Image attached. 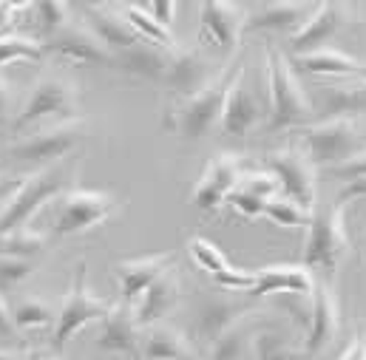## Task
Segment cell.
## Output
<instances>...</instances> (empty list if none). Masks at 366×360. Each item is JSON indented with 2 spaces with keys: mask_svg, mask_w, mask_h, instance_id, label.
Instances as JSON below:
<instances>
[{
  "mask_svg": "<svg viewBox=\"0 0 366 360\" xmlns=\"http://www.w3.org/2000/svg\"><path fill=\"white\" fill-rule=\"evenodd\" d=\"M66 174L60 168L37 171L29 179H23V187L0 207V236H11L20 230H29V221L57 196L66 190Z\"/></svg>",
  "mask_w": 366,
  "mask_h": 360,
  "instance_id": "obj_7",
  "label": "cell"
},
{
  "mask_svg": "<svg viewBox=\"0 0 366 360\" xmlns=\"http://www.w3.org/2000/svg\"><path fill=\"white\" fill-rule=\"evenodd\" d=\"M216 74L219 71H213L210 60L202 51H182V49H177L171 54V63H168V71H165L162 86L171 91L174 96L190 99L193 94L207 89L216 80Z\"/></svg>",
  "mask_w": 366,
  "mask_h": 360,
  "instance_id": "obj_21",
  "label": "cell"
},
{
  "mask_svg": "<svg viewBox=\"0 0 366 360\" xmlns=\"http://www.w3.org/2000/svg\"><path fill=\"white\" fill-rule=\"evenodd\" d=\"M137 360H196V346L179 329L168 324H157L142 332Z\"/></svg>",
  "mask_w": 366,
  "mask_h": 360,
  "instance_id": "obj_27",
  "label": "cell"
},
{
  "mask_svg": "<svg viewBox=\"0 0 366 360\" xmlns=\"http://www.w3.org/2000/svg\"><path fill=\"white\" fill-rule=\"evenodd\" d=\"M17 326H14V315H11V306L6 304L3 292H0V338H14Z\"/></svg>",
  "mask_w": 366,
  "mask_h": 360,
  "instance_id": "obj_42",
  "label": "cell"
},
{
  "mask_svg": "<svg viewBox=\"0 0 366 360\" xmlns=\"http://www.w3.org/2000/svg\"><path fill=\"white\" fill-rule=\"evenodd\" d=\"M253 315H256L253 298H227V295L204 298L193 315L190 335L199 346L210 349L224 332H230L233 326H239L242 321H247Z\"/></svg>",
  "mask_w": 366,
  "mask_h": 360,
  "instance_id": "obj_12",
  "label": "cell"
},
{
  "mask_svg": "<svg viewBox=\"0 0 366 360\" xmlns=\"http://www.w3.org/2000/svg\"><path fill=\"white\" fill-rule=\"evenodd\" d=\"M264 171L273 174L281 196H287L290 201L301 204L310 213L318 207V171L301 148L287 145V148L270 151L264 156Z\"/></svg>",
  "mask_w": 366,
  "mask_h": 360,
  "instance_id": "obj_10",
  "label": "cell"
},
{
  "mask_svg": "<svg viewBox=\"0 0 366 360\" xmlns=\"http://www.w3.org/2000/svg\"><path fill=\"white\" fill-rule=\"evenodd\" d=\"M83 139H86L83 119L46 125V128L6 145V156L20 165H49V162H60L63 156H69Z\"/></svg>",
  "mask_w": 366,
  "mask_h": 360,
  "instance_id": "obj_9",
  "label": "cell"
},
{
  "mask_svg": "<svg viewBox=\"0 0 366 360\" xmlns=\"http://www.w3.org/2000/svg\"><path fill=\"white\" fill-rule=\"evenodd\" d=\"M9 111H11V86L0 80V125L6 122Z\"/></svg>",
  "mask_w": 366,
  "mask_h": 360,
  "instance_id": "obj_45",
  "label": "cell"
},
{
  "mask_svg": "<svg viewBox=\"0 0 366 360\" xmlns=\"http://www.w3.org/2000/svg\"><path fill=\"white\" fill-rule=\"evenodd\" d=\"M366 196V179H355V181H347V187L338 193V201H352V199H364Z\"/></svg>",
  "mask_w": 366,
  "mask_h": 360,
  "instance_id": "obj_43",
  "label": "cell"
},
{
  "mask_svg": "<svg viewBox=\"0 0 366 360\" xmlns=\"http://www.w3.org/2000/svg\"><path fill=\"white\" fill-rule=\"evenodd\" d=\"M11 315H14V326L17 329H40V326H49L51 321H57V312L46 301H40L34 295L20 298L11 306Z\"/></svg>",
  "mask_w": 366,
  "mask_h": 360,
  "instance_id": "obj_35",
  "label": "cell"
},
{
  "mask_svg": "<svg viewBox=\"0 0 366 360\" xmlns=\"http://www.w3.org/2000/svg\"><path fill=\"white\" fill-rule=\"evenodd\" d=\"M318 3H259L247 9L244 31L247 34H287L292 37L312 14Z\"/></svg>",
  "mask_w": 366,
  "mask_h": 360,
  "instance_id": "obj_17",
  "label": "cell"
},
{
  "mask_svg": "<svg viewBox=\"0 0 366 360\" xmlns=\"http://www.w3.org/2000/svg\"><path fill=\"white\" fill-rule=\"evenodd\" d=\"M46 54L71 66H114V54L99 43L89 26H69L57 37L43 43Z\"/></svg>",
  "mask_w": 366,
  "mask_h": 360,
  "instance_id": "obj_16",
  "label": "cell"
},
{
  "mask_svg": "<svg viewBox=\"0 0 366 360\" xmlns=\"http://www.w3.org/2000/svg\"><path fill=\"white\" fill-rule=\"evenodd\" d=\"M338 360H366V329L364 326L355 332V338L350 341V346L341 352V358Z\"/></svg>",
  "mask_w": 366,
  "mask_h": 360,
  "instance_id": "obj_41",
  "label": "cell"
},
{
  "mask_svg": "<svg viewBox=\"0 0 366 360\" xmlns=\"http://www.w3.org/2000/svg\"><path fill=\"white\" fill-rule=\"evenodd\" d=\"M23 187V179H0V207Z\"/></svg>",
  "mask_w": 366,
  "mask_h": 360,
  "instance_id": "obj_46",
  "label": "cell"
},
{
  "mask_svg": "<svg viewBox=\"0 0 366 360\" xmlns=\"http://www.w3.org/2000/svg\"><path fill=\"white\" fill-rule=\"evenodd\" d=\"M250 360H310V355L304 352V346H295L281 326L264 324L256 329Z\"/></svg>",
  "mask_w": 366,
  "mask_h": 360,
  "instance_id": "obj_29",
  "label": "cell"
},
{
  "mask_svg": "<svg viewBox=\"0 0 366 360\" xmlns=\"http://www.w3.org/2000/svg\"><path fill=\"white\" fill-rule=\"evenodd\" d=\"M347 201H332V204H321L312 210L310 216V227H307V241H304V256L301 264L312 272H324V275H335L341 267L344 256L350 253V233H347Z\"/></svg>",
  "mask_w": 366,
  "mask_h": 360,
  "instance_id": "obj_3",
  "label": "cell"
},
{
  "mask_svg": "<svg viewBox=\"0 0 366 360\" xmlns=\"http://www.w3.org/2000/svg\"><path fill=\"white\" fill-rule=\"evenodd\" d=\"M43 360H63V358H43Z\"/></svg>",
  "mask_w": 366,
  "mask_h": 360,
  "instance_id": "obj_48",
  "label": "cell"
},
{
  "mask_svg": "<svg viewBox=\"0 0 366 360\" xmlns=\"http://www.w3.org/2000/svg\"><path fill=\"white\" fill-rule=\"evenodd\" d=\"M142 9H145L159 26H165V29H171V23H174V17H177V3H171V0H151V3H142Z\"/></svg>",
  "mask_w": 366,
  "mask_h": 360,
  "instance_id": "obj_40",
  "label": "cell"
},
{
  "mask_svg": "<svg viewBox=\"0 0 366 360\" xmlns=\"http://www.w3.org/2000/svg\"><path fill=\"white\" fill-rule=\"evenodd\" d=\"M341 332V301L332 284L318 281L315 284V295H312V309H310V324H307V335H304V352L310 358L321 355L324 349H330L335 344Z\"/></svg>",
  "mask_w": 366,
  "mask_h": 360,
  "instance_id": "obj_15",
  "label": "cell"
},
{
  "mask_svg": "<svg viewBox=\"0 0 366 360\" xmlns=\"http://www.w3.org/2000/svg\"><path fill=\"white\" fill-rule=\"evenodd\" d=\"M179 301H182V278H179V272L171 267V270L162 272L148 286V292L137 301L134 312H137L139 326L148 329V326L165 324V318L179 306Z\"/></svg>",
  "mask_w": 366,
  "mask_h": 360,
  "instance_id": "obj_25",
  "label": "cell"
},
{
  "mask_svg": "<svg viewBox=\"0 0 366 360\" xmlns=\"http://www.w3.org/2000/svg\"><path fill=\"white\" fill-rule=\"evenodd\" d=\"M295 74H307V77H324V80H361L366 77V63L341 51V49H318L310 51L304 57H290Z\"/></svg>",
  "mask_w": 366,
  "mask_h": 360,
  "instance_id": "obj_22",
  "label": "cell"
},
{
  "mask_svg": "<svg viewBox=\"0 0 366 360\" xmlns=\"http://www.w3.org/2000/svg\"><path fill=\"white\" fill-rule=\"evenodd\" d=\"M171 54L174 51H165L159 46H151V43H139L122 54H114V69L131 74V77H139V80H148V83H159L165 80V71H168V63H171Z\"/></svg>",
  "mask_w": 366,
  "mask_h": 360,
  "instance_id": "obj_28",
  "label": "cell"
},
{
  "mask_svg": "<svg viewBox=\"0 0 366 360\" xmlns=\"http://www.w3.org/2000/svg\"><path fill=\"white\" fill-rule=\"evenodd\" d=\"M26 11L31 14V23H34V29L46 37V40H51V37H57L60 31H66L71 23V6L69 3H57V0H43V3H26Z\"/></svg>",
  "mask_w": 366,
  "mask_h": 360,
  "instance_id": "obj_32",
  "label": "cell"
},
{
  "mask_svg": "<svg viewBox=\"0 0 366 360\" xmlns=\"http://www.w3.org/2000/svg\"><path fill=\"white\" fill-rule=\"evenodd\" d=\"M80 116V102H77V86L60 74H46L34 83L26 105L17 111L11 119V134H23L26 128L34 125H60V122H74Z\"/></svg>",
  "mask_w": 366,
  "mask_h": 360,
  "instance_id": "obj_5",
  "label": "cell"
},
{
  "mask_svg": "<svg viewBox=\"0 0 366 360\" xmlns=\"http://www.w3.org/2000/svg\"><path fill=\"white\" fill-rule=\"evenodd\" d=\"M119 11H122V17L131 23V29L139 34V40H145V43H151V46H159V49H165V51H177V37L171 34V29L159 26V23L142 9V3H122Z\"/></svg>",
  "mask_w": 366,
  "mask_h": 360,
  "instance_id": "obj_30",
  "label": "cell"
},
{
  "mask_svg": "<svg viewBox=\"0 0 366 360\" xmlns=\"http://www.w3.org/2000/svg\"><path fill=\"white\" fill-rule=\"evenodd\" d=\"M34 261L31 259H14V256H3L0 259V292H11L17 289L26 278L34 275Z\"/></svg>",
  "mask_w": 366,
  "mask_h": 360,
  "instance_id": "obj_37",
  "label": "cell"
},
{
  "mask_svg": "<svg viewBox=\"0 0 366 360\" xmlns=\"http://www.w3.org/2000/svg\"><path fill=\"white\" fill-rule=\"evenodd\" d=\"M267 51V89H270V105H267V131H298L310 125L315 116V102L301 86L290 57L278 51L273 43Z\"/></svg>",
  "mask_w": 366,
  "mask_h": 360,
  "instance_id": "obj_1",
  "label": "cell"
},
{
  "mask_svg": "<svg viewBox=\"0 0 366 360\" xmlns=\"http://www.w3.org/2000/svg\"><path fill=\"white\" fill-rule=\"evenodd\" d=\"M301 151L310 156L315 171H332L366 151V128L355 116L318 119L295 131Z\"/></svg>",
  "mask_w": 366,
  "mask_h": 360,
  "instance_id": "obj_2",
  "label": "cell"
},
{
  "mask_svg": "<svg viewBox=\"0 0 366 360\" xmlns=\"http://www.w3.org/2000/svg\"><path fill=\"white\" fill-rule=\"evenodd\" d=\"M46 49L43 40H31L23 34H0V69L23 60H43Z\"/></svg>",
  "mask_w": 366,
  "mask_h": 360,
  "instance_id": "obj_33",
  "label": "cell"
},
{
  "mask_svg": "<svg viewBox=\"0 0 366 360\" xmlns=\"http://www.w3.org/2000/svg\"><path fill=\"white\" fill-rule=\"evenodd\" d=\"M0 360H20V355H14V352H6V349H0Z\"/></svg>",
  "mask_w": 366,
  "mask_h": 360,
  "instance_id": "obj_47",
  "label": "cell"
},
{
  "mask_svg": "<svg viewBox=\"0 0 366 360\" xmlns=\"http://www.w3.org/2000/svg\"><path fill=\"white\" fill-rule=\"evenodd\" d=\"M244 174L247 171H244V156L242 154H230V151L216 154L204 165L202 176L193 184L190 204L196 210H202V213H216L222 204H227L230 193L242 184Z\"/></svg>",
  "mask_w": 366,
  "mask_h": 360,
  "instance_id": "obj_11",
  "label": "cell"
},
{
  "mask_svg": "<svg viewBox=\"0 0 366 360\" xmlns=\"http://www.w3.org/2000/svg\"><path fill=\"white\" fill-rule=\"evenodd\" d=\"M227 207H230L233 213L244 216V219H259V216H264L267 201H264V199H259L256 193L244 190V187H236V190L230 193V199H227Z\"/></svg>",
  "mask_w": 366,
  "mask_h": 360,
  "instance_id": "obj_38",
  "label": "cell"
},
{
  "mask_svg": "<svg viewBox=\"0 0 366 360\" xmlns=\"http://www.w3.org/2000/svg\"><path fill=\"white\" fill-rule=\"evenodd\" d=\"M315 284L318 281H315L312 270H307L304 264H270V267L256 270V284L247 295L256 301V298H264L273 292H287V295L312 301Z\"/></svg>",
  "mask_w": 366,
  "mask_h": 360,
  "instance_id": "obj_23",
  "label": "cell"
},
{
  "mask_svg": "<svg viewBox=\"0 0 366 360\" xmlns=\"http://www.w3.org/2000/svg\"><path fill=\"white\" fill-rule=\"evenodd\" d=\"M86 14V26L99 37V43L111 51V54H122L145 40H139V34L131 29V23L122 17L119 6H97V3H86L80 6Z\"/></svg>",
  "mask_w": 366,
  "mask_h": 360,
  "instance_id": "obj_24",
  "label": "cell"
},
{
  "mask_svg": "<svg viewBox=\"0 0 366 360\" xmlns=\"http://www.w3.org/2000/svg\"><path fill=\"white\" fill-rule=\"evenodd\" d=\"M324 114V119L332 116H355L366 111V77L361 80H332L318 86L315 114Z\"/></svg>",
  "mask_w": 366,
  "mask_h": 360,
  "instance_id": "obj_26",
  "label": "cell"
},
{
  "mask_svg": "<svg viewBox=\"0 0 366 360\" xmlns=\"http://www.w3.org/2000/svg\"><path fill=\"white\" fill-rule=\"evenodd\" d=\"M256 329H259V326H253V318L242 321L239 326H233L230 332H224V335L207 349V360H250Z\"/></svg>",
  "mask_w": 366,
  "mask_h": 360,
  "instance_id": "obj_31",
  "label": "cell"
},
{
  "mask_svg": "<svg viewBox=\"0 0 366 360\" xmlns=\"http://www.w3.org/2000/svg\"><path fill=\"white\" fill-rule=\"evenodd\" d=\"M142 326L137 321V312L134 306L128 304H114L111 312L105 315L102 326H99V335H97V349L102 352H111V355H131L137 358L139 355V344H142Z\"/></svg>",
  "mask_w": 366,
  "mask_h": 360,
  "instance_id": "obj_19",
  "label": "cell"
},
{
  "mask_svg": "<svg viewBox=\"0 0 366 360\" xmlns=\"http://www.w3.org/2000/svg\"><path fill=\"white\" fill-rule=\"evenodd\" d=\"M171 264H174V253H151V256H137V259L117 261L114 275H117V284H119L122 304L134 306L162 272L171 270Z\"/></svg>",
  "mask_w": 366,
  "mask_h": 360,
  "instance_id": "obj_18",
  "label": "cell"
},
{
  "mask_svg": "<svg viewBox=\"0 0 366 360\" xmlns=\"http://www.w3.org/2000/svg\"><path fill=\"white\" fill-rule=\"evenodd\" d=\"M187 253H190V259L207 272L210 278H216V275H222V272H227L233 267V264L227 261V256H224L213 241H207V239H202V236H193V239L187 241Z\"/></svg>",
  "mask_w": 366,
  "mask_h": 360,
  "instance_id": "obj_36",
  "label": "cell"
},
{
  "mask_svg": "<svg viewBox=\"0 0 366 360\" xmlns=\"http://www.w3.org/2000/svg\"><path fill=\"white\" fill-rule=\"evenodd\" d=\"M244 77H247V71L239 77V83L233 86L230 96H227V105H224V114H222V122H219V128H222L224 136H247L267 116L264 102L259 99L256 91L247 86Z\"/></svg>",
  "mask_w": 366,
  "mask_h": 360,
  "instance_id": "obj_20",
  "label": "cell"
},
{
  "mask_svg": "<svg viewBox=\"0 0 366 360\" xmlns=\"http://www.w3.org/2000/svg\"><path fill=\"white\" fill-rule=\"evenodd\" d=\"M244 71H247L244 63H227L207 89H202L190 99L179 102V108L168 119V128L177 131L184 139H204L222 122L227 96H230V91H233V86L239 83V77Z\"/></svg>",
  "mask_w": 366,
  "mask_h": 360,
  "instance_id": "obj_4",
  "label": "cell"
},
{
  "mask_svg": "<svg viewBox=\"0 0 366 360\" xmlns=\"http://www.w3.org/2000/svg\"><path fill=\"white\" fill-rule=\"evenodd\" d=\"M111 301L105 298H97L89 289V264L80 261L77 272H74V281L57 309V321H54V335H51V349L54 352H63L69 346V341L74 335H80L89 324L94 321H105V315L111 312Z\"/></svg>",
  "mask_w": 366,
  "mask_h": 360,
  "instance_id": "obj_6",
  "label": "cell"
},
{
  "mask_svg": "<svg viewBox=\"0 0 366 360\" xmlns=\"http://www.w3.org/2000/svg\"><path fill=\"white\" fill-rule=\"evenodd\" d=\"M23 6H26V3H0V34H6L9 23L14 20L17 11H23Z\"/></svg>",
  "mask_w": 366,
  "mask_h": 360,
  "instance_id": "obj_44",
  "label": "cell"
},
{
  "mask_svg": "<svg viewBox=\"0 0 366 360\" xmlns=\"http://www.w3.org/2000/svg\"><path fill=\"white\" fill-rule=\"evenodd\" d=\"M330 176H335V179H347V181L366 179V151H361L355 159H350V162H344V165L332 168V171H330Z\"/></svg>",
  "mask_w": 366,
  "mask_h": 360,
  "instance_id": "obj_39",
  "label": "cell"
},
{
  "mask_svg": "<svg viewBox=\"0 0 366 360\" xmlns=\"http://www.w3.org/2000/svg\"><path fill=\"white\" fill-rule=\"evenodd\" d=\"M244 20L247 9L236 3H199V40L219 51V54H233L242 34H244Z\"/></svg>",
  "mask_w": 366,
  "mask_h": 360,
  "instance_id": "obj_14",
  "label": "cell"
},
{
  "mask_svg": "<svg viewBox=\"0 0 366 360\" xmlns=\"http://www.w3.org/2000/svg\"><path fill=\"white\" fill-rule=\"evenodd\" d=\"M122 207L119 199L102 190H69L60 196V204L51 219V233L66 239V236H83L94 227L105 224L111 216H117Z\"/></svg>",
  "mask_w": 366,
  "mask_h": 360,
  "instance_id": "obj_8",
  "label": "cell"
},
{
  "mask_svg": "<svg viewBox=\"0 0 366 360\" xmlns=\"http://www.w3.org/2000/svg\"><path fill=\"white\" fill-rule=\"evenodd\" d=\"M310 210H304L301 204L290 201L287 196H275L264 207V219H270L275 227H287V230H307L310 227Z\"/></svg>",
  "mask_w": 366,
  "mask_h": 360,
  "instance_id": "obj_34",
  "label": "cell"
},
{
  "mask_svg": "<svg viewBox=\"0 0 366 360\" xmlns=\"http://www.w3.org/2000/svg\"><path fill=\"white\" fill-rule=\"evenodd\" d=\"M350 23H361L358 20V11L352 6H344V3H318L315 14L287 40L290 57H304L310 51L327 49V43L341 29H347Z\"/></svg>",
  "mask_w": 366,
  "mask_h": 360,
  "instance_id": "obj_13",
  "label": "cell"
}]
</instances>
